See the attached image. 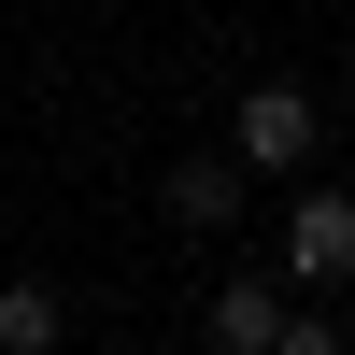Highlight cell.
Wrapping results in <instances>:
<instances>
[{
  "label": "cell",
  "mask_w": 355,
  "mask_h": 355,
  "mask_svg": "<svg viewBox=\"0 0 355 355\" xmlns=\"http://www.w3.org/2000/svg\"><path fill=\"white\" fill-rule=\"evenodd\" d=\"M242 185H256V171H242V157L214 142V157H171V185H157V214L185 227V242H227V227H242Z\"/></svg>",
  "instance_id": "obj_2"
},
{
  "label": "cell",
  "mask_w": 355,
  "mask_h": 355,
  "mask_svg": "<svg viewBox=\"0 0 355 355\" xmlns=\"http://www.w3.org/2000/svg\"><path fill=\"white\" fill-rule=\"evenodd\" d=\"M313 142H327V128H313L299 85H242V114H227V157H242V171H284V185H299Z\"/></svg>",
  "instance_id": "obj_1"
},
{
  "label": "cell",
  "mask_w": 355,
  "mask_h": 355,
  "mask_svg": "<svg viewBox=\"0 0 355 355\" xmlns=\"http://www.w3.org/2000/svg\"><path fill=\"white\" fill-rule=\"evenodd\" d=\"M214 341H227V355H284V284H270V270L227 284V299H214Z\"/></svg>",
  "instance_id": "obj_4"
},
{
  "label": "cell",
  "mask_w": 355,
  "mask_h": 355,
  "mask_svg": "<svg viewBox=\"0 0 355 355\" xmlns=\"http://www.w3.org/2000/svg\"><path fill=\"white\" fill-rule=\"evenodd\" d=\"M57 341H71L57 284H0V355H57Z\"/></svg>",
  "instance_id": "obj_5"
},
{
  "label": "cell",
  "mask_w": 355,
  "mask_h": 355,
  "mask_svg": "<svg viewBox=\"0 0 355 355\" xmlns=\"http://www.w3.org/2000/svg\"><path fill=\"white\" fill-rule=\"evenodd\" d=\"M341 270H355V199L299 185V214H284V284H341Z\"/></svg>",
  "instance_id": "obj_3"
}]
</instances>
